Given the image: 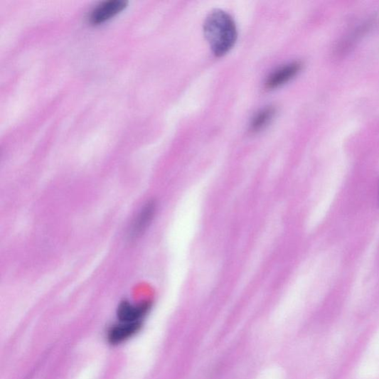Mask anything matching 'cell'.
I'll return each instance as SVG.
<instances>
[{
	"label": "cell",
	"instance_id": "cell-1",
	"mask_svg": "<svg viewBox=\"0 0 379 379\" xmlns=\"http://www.w3.org/2000/svg\"><path fill=\"white\" fill-rule=\"evenodd\" d=\"M204 32L213 52L218 57L229 52L237 40L235 22L222 10L210 13L205 22Z\"/></svg>",
	"mask_w": 379,
	"mask_h": 379
},
{
	"label": "cell",
	"instance_id": "cell-2",
	"mask_svg": "<svg viewBox=\"0 0 379 379\" xmlns=\"http://www.w3.org/2000/svg\"><path fill=\"white\" fill-rule=\"evenodd\" d=\"M128 4L124 0H108L102 2L90 14L89 21L93 25L102 23L127 7Z\"/></svg>",
	"mask_w": 379,
	"mask_h": 379
},
{
	"label": "cell",
	"instance_id": "cell-3",
	"mask_svg": "<svg viewBox=\"0 0 379 379\" xmlns=\"http://www.w3.org/2000/svg\"><path fill=\"white\" fill-rule=\"evenodd\" d=\"M151 304L148 302L134 304L123 301L119 305L117 317L119 322H139L150 310Z\"/></svg>",
	"mask_w": 379,
	"mask_h": 379
},
{
	"label": "cell",
	"instance_id": "cell-4",
	"mask_svg": "<svg viewBox=\"0 0 379 379\" xmlns=\"http://www.w3.org/2000/svg\"><path fill=\"white\" fill-rule=\"evenodd\" d=\"M301 65L299 63H292L283 65L270 75L267 81L268 89L277 88L293 79L300 71Z\"/></svg>",
	"mask_w": 379,
	"mask_h": 379
},
{
	"label": "cell",
	"instance_id": "cell-5",
	"mask_svg": "<svg viewBox=\"0 0 379 379\" xmlns=\"http://www.w3.org/2000/svg\"><path fill=\"white\" fill-rule=\"evenodd\" d=\"M141 327L142 321L132 323L119 322L108 331V341L112 345H119L120 343L134 336L140 330Z\"/></svg>",
	"mask_w": 379,
	"mask_h": 379
},
{
	"label": "cell",
	"instance_id": "cell-6",
	"mask_svg": "<svg viewBox=\"0 0 379 379\" xmlns=\"http://www.w3.org/2000/svg\"><path fill=\"white\" fill-rule=\"evenodd\" d=\"M275 108L272 106L264 108L252 119L251 123V130L252 132H260L272 120L275 114Z\"/></svg>",
	"mask_w": 379,
	"mask_h": 379
},
{
	"label": "cell",
	"instance_id": "cell-7",
	"mask_svg": "<svg viewBox=\"0 0 379 379\" xmlns=\"http://www.w3.org/2000/svg\"><path fill=\"white\" fill-rule=\"evenodd\" d=\"M155 211L154 203H149L143 208L138 216L134 227L135 234L142 233L151 221Z\"/></svg>",
	"mask_w": 379,
	"mask_h": 379
}]
</instances>
